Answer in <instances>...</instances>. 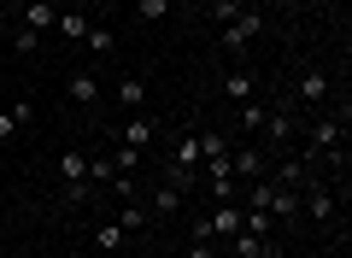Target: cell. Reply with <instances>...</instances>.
<instances>
[{"label": "cell", "mask_w": 352, "mask_h": 258, "mask_svg": "<svg viewBox=\"0 0 352 258\" xmlns=\"http://www.w3.org/2000/svg\"><path fill=\"white\" fill-rule=\"evenodd\" d=\"M258 36H264V12H258V6H241V18H229L217 41H223L229 59H247V47H252Z\"/></svg>", "instance_id": "6da1fadb"}, {"label": "cell", "mask_w": 352, "mask_h": 258, "mask_svg": "<svg viewBox=\"0 0 352 258\" xmlns=\"http://www.w3.org/2000/svg\"><path fill=\"white\" fill-rule=\"evenodd\" d=\"M276 164H270V153L252 147V141H241V147H229V176L235 182H258V176H270Z\"/></svg>", "instance_id": "7a4b0ae2"}, {"label": "cell", "mask_w": 352, "mask_h": 258, "mask_svg": "<svg viewBox=\"0 0 352 258\" xmlns=\"http://www.w3.org/2000/svg\"><path fill=\"white\" fill-rule=\"evenodd\" d=\"M59 176H65V194L82 200V194H88V153H82V147L59 153Z\"/></svg>", "instance_id": "3957f363"}, {"label": "cell", "mask_w": 352, "mask_h": 258, "mask_svg": "<svg viewBox=\"0 0 352 258\" xmlns=\"http://www.w3.org/2000/svg\"><path fill=\"white\" fill-rule=\"evenodd\" d=\"M153 136H159V123H153L147 111H129V118L118 123V141H124V147H141V153H147Z\"/></svg>", "instance_id": "277c9868"}, {"label": "cell", "mask_w": 352, "mask_h": 258, "mask_svg": "<svg viewBox=\"0 0 352 258\" xmlns=\"http://www.w3.org/2000/svg\"><path fill=\"white\" fill-rule=\"evenodd\" d=\"M294 100H300V106H323L329 100V71H300V88H294Z\"/></svg>", "instance_id": "5b68a950"}, {"label": "cell", "mask_w": 352, "mask_h": 258, "mask_svg": "<svg viewBox=\"0 0 352 258\" xmlns=\"http://www.w3.org/2000/svg\"><path fill=\"white\" fill-rule=\"evenodd\" d=\"M53 18H59V6H53V0H24L18 24H24V30H36V36H47V30H53Z\"/></svg>", "instance_id": "8992f818"}, {"label": "cell", "mask_w": 352, "mask_h": 258, "mask_svg": "<svg viewBox=\"0 0 352 258\" xmlns=\"http://www.w3.org/2000/svg\"><path fill=\"white\" fill-rule=\"evenodd\" d=\"M65 94H71L76 106H94V100H100V76L94 71H71L65 76Z\"/></svg>", "instance_id": "52a82bcc"}, {"label": "cell", "mask_w": 352, "mask_h": 258, "mask_svg": "<svg viewBox=\"0 0 352 258\" xmlns=\"http://www.w3.org/2000/svg\"><path fill=\"white\" fill-rule=\"evenodd\" d=\"M229 252H235V258H276V246L264 241V235H247V229H235V235H229Z\"/></svg>", "instance_id": "ba28073f"}, {"label": "cell", "mask_w": 352, "mask_h": 258, "mask_svg": "<svg viewBox=\"0 0 352 258\" xmlns=\"http://www.w3.org/2000/svg\"><path fill=\"white\" fill-rule=\"evenodd\" d=\"M182 200H188L182 188L159 182V188H153V200H147V211H153V217H176V211H182Z\"/></svg>", "instance_id": "9c48e42d"}, {"label": "cell", "mask_w": 352, "mask_h": 258, "mask_svg": "<svg viewBox=\"0 0 352 258\" xmlns=\"http://www.w3.org/2000/svg\"><path fill=\"white\" fill-rule=\"evenodd\" d=\"M106 159H112L118 176H135L141 164H147V153H141V147H124V141H112V147H106Z\"/></svg>", "instance_id": "30bf717a"}, {"label": "cell", "mask_w": 352, "mask_h": 258, "mask_svg": "<svg viewBox=\"0 0 352 258\" xmlns=\"http://www.w3.org/2000/svg\"><path fill=\"white\" fill-rule=\"evenodd\" d=\"M170 171H200V136H176Z\"/></svg>", "instance_id": "8fae6325"}, {"label": "cell", "mask_w": 352, "mask_h": 258, "mask_svg": "<svg viewBox=\"0 0 352 258\" xmlns=\"http://www.w3.org/2000/svg\"><path fill=\"white\" fill-rule=\"evenodd\" d=\"M223 100H235V106H241V100H252V71H247V65H235V71L223 76Z\"/></svg>", "instance_id": "7c38bea8"}, {"label": "cell", "mask_w": 352, "mask_h": 258, "mask_svg": "<svg viewBox=\"0 0 352 258\" xmlns=\"http://www.w3.org/2000/svg\"><path fill=\"white\" fill-rule=\"evenodd\" d=\"M147 223H153V211H147V200H124V211H118V229H147Z\"/></svg>", "instance_id": "4fadbf2b"}, {"label": "cell", "mask_w": 352, "mask_h": 258, "mask_svg": "<svg viewBox=\"0 0 352 258\" xmlns=\"http://www.w3.org/2000/svg\"><path fill=\"white\" fill-rule=\"evenodd\" d=\"M141 100H147V83H141V76H118V106L141 111Z\"/></svg>", "instance_id": "5bb4252c"}, {"label": "cell", "mask_w": 352, "mask_h": 258, "mask_svg": "<svg viewBox=\"0 0 352 258\" xmlns=\"http://www.w3.org/2000/svg\"><path fill=\"white\" fill-rule=\"evenodd\" d=\"M270 217L294 223V217H300V194H294V188H276V194H270Z\"/></svg>", "instance_id": "9a60e30c"}, {"label": "cell", "mask_w": 352, "mask_h": 258, "mask_svg": "<svg viewBox=\"0 0 352 258\" xmlns=\"http://www.w3.org/2000/svg\"><path fill=\"white\" fill-rule=\"evenodd\" d=\"M135 12L147 18V24H164V18L176 12V0H135Z\"/></svg>", "instance_id": "2e32d148"}, {"label": "cell", "mask_w": 352, "mask_h": 258, "mask_svg": "<svg viewBox=\"0 0 352 258\" xmlns=\"http://www.w3.org/2000/svg\"><path fill=\"white\" fill-rule=\"evenodd\" d=\"M94 246H100V252H124V229H118V223H100V229H94Z\"/></svg>", "instance_id": "e0dca14e"}, {"label": "cell", "mask_w": 352, "mask_h": 258, "mask_svg": "<svg viewBox=\"0 0 352 258\" xmlns=\"http://www.w3.org/2000/svg\"><path fill=\"white\" fill-rule=\"evenodd\" d=\"M264 100H241V129H264Z\"/></svg>", "instance_id": "ac0fdd59"}, {"label": "cell", "mask_w": 352, "mask_h": 258, "mask_svg": "<svg viewBox=\"0 0 352 258\" xmlns=\"http://www.w3.org/2000/svg\"><path fill=\"white\" fill-rule=\"evenodd\" d=\"M53 30H59V36H88V18L82 12H59V18H53Z\"/></svg>", "instance_id": "d6986e66"}, {"label": "cell", "mask_w": 352, "mask_h": 258, "mask_svg": "<svg viewBox=\"0 0 352 258\" xmlns=\"http://www.w3.org/2000/svg\"><path fill=\"white\" fill-rule=\"evenodd\" d=\"M82 41H88L94 53H112V47H118V41H112V30H106V24H88V36H82Z\"/></svg>", "instance_id": "ffe728a7"}, {"label": "cell", "mask_w": 352, "mask_h": 258, "mask_svg": "<svg viewBox=\"0 0 352 258\" xmlns=\"http://www.w3.org/2000/svg\"><path fill=\"white\" fill-rule=\"evenodd\" d=\"M12 47L24 53V59H36V47H41V36H36V30H24V24H18V30H12Z\"/></svg>", "instance_id": "44dd1931"}, {"label": "cell", "mask_w": 352, "mask_h": 258, "mask_svg": "<svg viewBox=\"0 0 352 258\" xmlns=\"http://www.w3.org/2000/svg\"><path fill=\"white\" fill-rule=\"evenodd\" d=\"M106 176H118L112 159H106V153H88V182H106Z\"/></svg>", "instance_id": "7402d4cb"}, {"label": "cell", "mask_w": 352, "mask_h": 258, "mask_svg": "<svg viewBox=\"0 0 352 258\" xmlns=\"http://www.w3.org/2000/svg\"><path fill=\"white\" fill-rule=\"evenodd\" d=\"M241 6H247V0H212V18L229 24V18H241Z\"/></svg>", "instance_id": "603a6c76"}, {"label": "cell", "mask_w": 352, "mask_h": 258, "mask_svg": "<svg viewBox=\"0 0 352 258\" xmlns=\"http://www.w3.org/2000/svg\"><path fill=\"white\" fill-rule=\"evenodd\" d=\"M112 194L118 200H141V188H135V176H112Z\"/></svg>", "instance_id": "cb8c5ba5"}, {"label": "cell", "mask_w": 352, "mask_h": 258, "mask_svg": "<svg viewBox=\"0 0 352 258\" xmlns=\"http://www.w3.org/2000/svg\"><path fill=\"white\" fill-rule=\"evenodd\" d=\"M6 111H12V123H30V118H36V106H30V100H12Z\"/></svg>", "instance_id": "d4e9b609"}, {"label": "cell", "mask_w": 352, "mask_h": 258, "mask_svg": "<svg viewBox=\"0 0 352 258\" xmlns=\"http://www.w3.org/2000/svg\"><path fill=\"white\" fill-rule=\"evenodd\" d=\"M12 136H18V123H12V111L0 106V141H12Z\"/></svg>", "instance_id": "484cf974"}, {"label": "cell", "mask_w": 352, "mask_h": 258, "mask_svg": "<svg viewBox=\"0 0 352 258\" xmlns=\"http://www.w3.org/2000/svg\"><path fill=\"white\" fill-rule=\"evenodd\" d=\"M0 106H6V83H0Z\"/></svg>", "instance_id": "4316f807"}, {"label": "cell", "mask_w": 352, "mask_h": 258, "mask_svg": "<svg viewBox=\"0 0 352 258\" xmlns=\"http://www.w3.org/2000/svg\"><path fill=\"white\" fill-rule=\"evenodd\" d=\"M106 258H129V252H106Z\"/></svg>", "instance_id": "83f0119b"}]
</instances>
